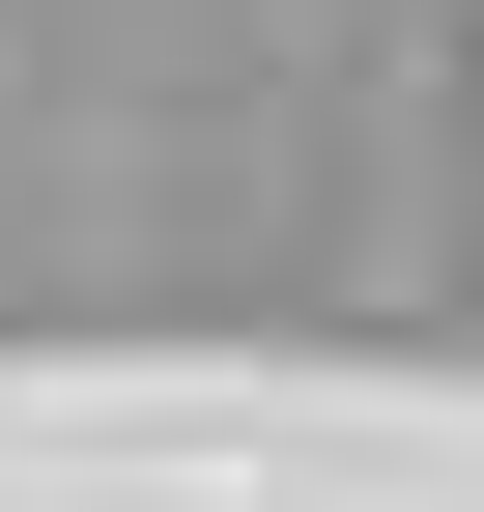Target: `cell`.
I'll return each mask as SVG.
<instances>
[]
</instances>
